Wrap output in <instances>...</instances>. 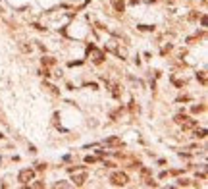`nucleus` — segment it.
<instances>
[{
  "instance_id": "412c9836",
  "label": "nucleus",
  "mask_w": 208,
  "mask_h": 189,
  "mask_svg": "<svg viewBox=\"0 0 208 189\" xmlns=\"http://www.w3.org/2000/svg\"><path fill=\"white\" fill-rule=\"evenodd\" d=\"M200 25H202V27L206 25V16H202V18H200Z\"/></svg>"
},
{
  "instance_id": "39448f33",
  "label": "nucleus",
  "mask_w": 208,
  "mask_h": 189,
  "mask_svg": "<svg viewBox=\"0 0 208 189\" xmlns=\"http://www.w3.org/2000/svg\"><path fill=\"white\" fill-rule=\"evenodd\" d=\"M71 174H73V183L77 185V187H79V185H83L85 183V181H87V170H75V172H71Z\"/></svg>"
},
{
  "instance_id": "0eeeda50",
  "label": "nucleus",
  "mask_w": 208,
  "mask_h": 189,
  "mask_svg": "<svg viewBox=\"0 0 208 189\" xmlns=\"http://www.w3.org/2000/svg\"><path fill=\"white\" fill-rule=\"evenodd\" d=\"M112 6H114V10L120 12V14L125 10V2H124V0H112Z\"/></svg>"
},
{
  "instance_id": "1a4fd4ad",
  "label": "nucleus",
  "mask_w": 208,
  "mask_h": 189,
  "mask_svg": "<svg viewBox=\"0 0 208 189\" xmlns=\"http://www.w3.org/2000/svg\"><path fill=\"white\" fill-rule=\"evenodd\" d=\"M54 64H56V58H50V56L42 58V66H54Z\"/></svg>"
},
{
  "instance_id": "f03ea898",
  "label": "nucleus",
  "mask_w": 208,
  "mask_h": 189,
  "mask_svg": "<svg viewBox=\"0 0 208 189\" xmlns=\"http://www.w3.org/2000/svg\"><path fill=\"white\" fill-rule=\"evenodd\" d=\"M110 181H112V185H116V187H121V185H127V174L125 172H114L112 176H110Z\"/></svg>"
},
{
  "instance_id": "ddd939ff",
  "label": "nucleus",
  "mask_w": 208,
  "mask_h": 189,
  "mask_svg": "<svg viewBox=\"0 0 208 189\" xmlns=\"http://www.w3.org/2000/svg\"><path fill=\"white\" fill-rule=\"evenodd\" d=\"M193 112L198 114V112H204V104H198V106H193Z\"/></svg>"
},
{
  "instance_id": "f257e3e1",
  "label": "nucleus",
  "mask_w": 208,
  "mask_h": 189,
  "mask_svg": "<svg viewBox=\"0 0 208 189\" xmlns=\"http://www.w3.org/2000/svg\"><path fill=\"white\" fill-rule=\"evenodd\" d=\"M175 122H177L183 129H195V127H197V120H191V118H187L185 114H177V116H175Z\"/></svg>"
},
{
  "instance_id": "20e7f679",
  "label": "nucleus",
  "mask_w": 208,
  "mask_h": 189,
  "mask_svg": "<svg viewBox=\"0 0 208 189\" xmlns=\"http://www.w3.org/2000/svg\"><path fill=\"white\" fill-rule=\"evenodd\" d=\"M33 178H35V170H31V168H25V170H21L18 174V181H21L23 185H27Z\"/></svg>"
},
{
  "instance_id": "4468645a",
  "label": "nucleus",
  "mask_w": 208,
  "mask_h": 189,
  "mask_svg": "<svg viewBox=\"0 0 208 189\" xmlns=\"http://www.w3.org/2000/svg\"><path fill=\"white\" fill-rule=\"evenodd\" d=\"M197 77H198V81L202 83V85H206V75H204V71H200V74H198Z\"/></svg>"
},
{
  "instance_id": "2eb2a0df",
  "label": "nucleus",
  "mask_w": 208,
  "mask_h": 189,
  "mask_svg": "<svg viewBox=\"0 0 208 189\" xmlns=\"http://www.w3.org/2000/svg\"><path fill=\"white\" fill-rule=\"evenodd\" d=\"M139 29H141V31H152L154 27H150V25H139Z\"/></svg>"
},
{
  "instance_id": "a211bd4d",
  "label": "nucleus",
  "mask_w": 208,
  "mask_h": 189,
  "mask_svg": "<svg viewBox=\"0 0 208 189\" xmlns=\"http://www.w3.org/2000/svg\"><path fill=\"white\" fill-rule=\"evenodd\" d=\"M54 187H69V185H68V183H64V181H58V183H56Z\"/></svg>"
},
{
  "instance_id": "9b49d317",
  "label": "nucleus",
  "mask_w": 208,
  "mask_h": 189,
  "mask_svg": "<svg viewBox=\"0 0 208 189\" xmlns=\"http://www.w3.org/2000/svg\"><path fill=\"white\" fill-rule=\"evenodd\" d=\"M118 89H120L118 85H112V97H114V99H120V91H118Z\"/></svg>"
},
{
  "instance_id": "aec40b11",
  "label": "nucleus",
  "mask_w": 208,
  "mask_h": 189,
  "mask_svg": "<svg viewBox=\"0 0 208 189\" xmlns=\"http://www.w3.org/2000/svg\"><path fill=\"white\" fill-rule=\"evenodd\" d=\"M45 168H46L45 164H37V170H39V172H42V170H45Z\"/></svg>"
},
{
  "instance_id": "9d476101",
  "label": "nucleus",
  "mask_w": 208,
  "mask_h": 189,
  "mask_svg": "<svg viewBox=\"0 0 208 189\" xmlns=\"http://www.w3.org/2000/svg\"><path fill=\"white\" fill-rule=\"evenodd\" d=\"M19 48H21V52H31V45H27V42H21Z\"/></svg>"
},
{
  "instance_id": "423d86ee",
  "label": "nucleus",
  "mask_w": 208,
  "mask_h": 189,
  "mask_svg": "<svg viewBox=\"0 0 208 189\" xmlns=\"http://www.w3.org/2000/svg\"><path fill=\"white\" fill-rule=\"evenodd\" d=\"M141 178H143V181H145V185H148V187H156V181H152L150 170H148V168H145V166L141 168Z\"/></svg>"
},
{
  "instance_id": "f8f14e48",
  "label": "nucleus",
  "mask_w": 208,
  "mask_h": 189,
  "mask_svg": "<svg viewBox=\"0 0 208 189\" xmlns=\"http://www.w3.org/2000/svg\"><path fill=\"white\" fill-rule=\"evenodd\" d=\"M195 135L198 137V139H204V137H206V129H197Z\"/></svg>"
},
{
  "instance_id": "6e6552de",
  "label": "nucleus",
  "mask_w": 208,
  "mask_h": 189,
  "mask_svg": "<svg viewBox=\"0 0 208 189\" xmlns=\"http://www.w3.org/2000/svg\"><path fill=\"white\" fill-rule=\"evenodd\" d=\"M121 139H118V137H110V139H106V147H121Z\"/></svg>"
},
{
  "instance_id": "6ab92c4d",
  "label": "nucleus",
  "mask_w": 208,
  "mask_h": 189,
  "mask_svg": "<svg viewBox=\"0 0 208 189\" xmlns=\"http://www.w3.org/2000/svg\"><path fill=\"white\" fill-rule=\"evenodd\" d=\"M179 185H189V179H179Z\"/></svg>"
},
{
  "instance_id": "dca6fc26",
  "label": "nucleus",
  "mask_w": 208,
  "mask_h": 189,
  "mask_svg": "<svg viewBox=\"0 0 208 189\" xmlns=\"http://www.w3.org/2000/svg\"><path fill=\"white\" fill-rule=\"evenodd\" d=\"M85 162H87V164H92V162H96V156H87V158H85Z\"/></svg>"
},
{
  "instance_id": "7ed1b4c3",
  "label": "nucleus",
  "mask_w": 208,
  "mask_h": 189,
  "mask_svg": "<svg viewBox=\"0 0 208 189\" xmlns=\"http://www.w3.org/2000/svg\"><path fill=\"white\" fill-rule=\"evenodd\" d=\"M87 54L92 58V62H95V64H102V62H104V54H102V50H98L95 45H89V46H87Z\"/></svg>"
},
{
  "instance_id": "f3484780",
  "label": "nucleus",
  "mask_w": 208,
  "mask_h": 189,
  "mask_svg": "<svg viewBox=\"0 0 208 189\" xmlns=\"http://www.w3.org/2000/svg\"><path fill=\"white\" fill-rule=\"evenodd\" d=\"M33 187H37V189H41V187H45V183H42V181H35V183H33Z\"/></svg>"
}]
</instances>
